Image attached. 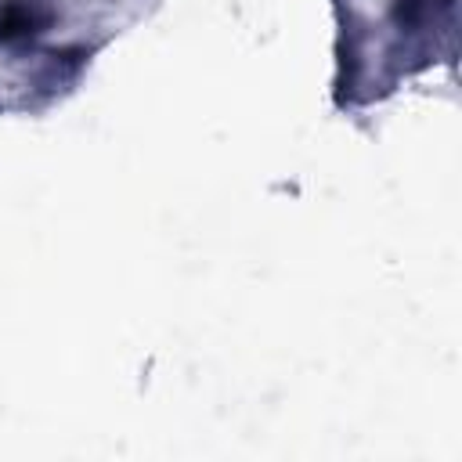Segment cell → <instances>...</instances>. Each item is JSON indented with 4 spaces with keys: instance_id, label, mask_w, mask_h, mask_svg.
Segmentation results:
<instances>
[{
    "instance_id": "1",
    "label": "cell",
    "mask_w": 462,
    "mask_h": 462,
    "mask_svg": "<svg viewBox=\"0 0 462 462\" xmlns=\"http://www.w3.org/2000/svg\"><path fill=\"white\" fill-rule=\"evenodd\" d=\"M40 25V18L22 7V4H11L0 11V40H22V36H32Z\"/></svg>"
}]
</instances>
